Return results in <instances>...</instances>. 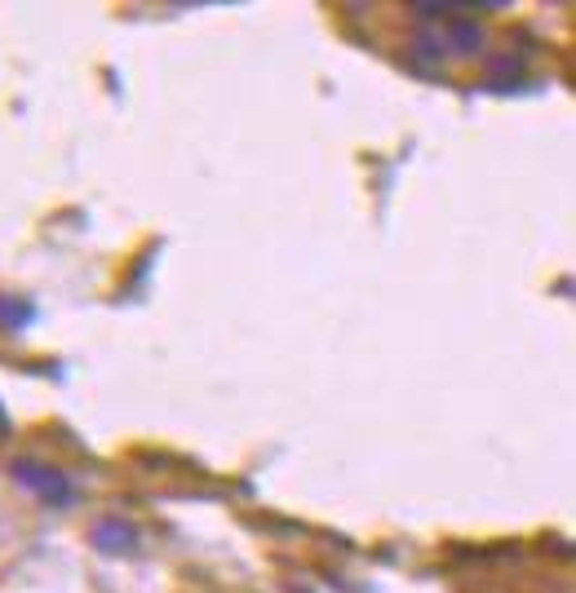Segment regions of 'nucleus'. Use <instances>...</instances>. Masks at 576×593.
Masks as SVG:
<instances>
[{"instance_id":"obj_4","label":"nucleus","mask_w":576,"mask_h":593,"mask_svg":"<svg viewBox=\"0 0 576 593\" xmlns=\"http://www.w3.org/2000/svg\"><path fill=\"white\" fill-rule=\"evenodd\" d=\"M32 301H19V297H0V328H10V333H19L23 323H32Z\"/></svg>"},{"instance_id":"obj_1","label":"nucleus","mask_w":576,"mask_h":593,"mask_svg":"<svg viewBox=\"0 0 576 593\" xmlns=\"http://www.w3.org/2000/svg\"><path fill=\"white\" fill-rule=\"evenodd\" d=\"M10 474H14V483L19 487H27V492H36L45 505H53V509H68V505H76V487H72V479L62 474V470H53V466H45V460H14L10 466Z\"/></svg>"},{"instance_id":"obj_5","label":"nucleus","mask_w":576,"mask_h":593,"mask_svg":"<svg viewBox=\"0 0 576 593\" xmlns=\"http://www.w3.org/2000/svg\"><path fill=\"white\" fill-rule=\"evenodd\" d=\"M417 58H443V40L421 36V40H417Z\"/></svg>"},{"instance_id":"obj_2","label":"nucleus","mask_w":576,"mask_h":593,"mask_svg":"<svg viewBox=\"0 0 576 593\" xmlns=\"http://www.w3.org/2000/svg\"><path fill=\"white\" fill-rule=\"evenodd\" d=\"M94 545L102 554H134L138 549V527L134 522H124V518H98L94 522Z\"/></svg>"},{"instance_id":"obj_3","label":"nucleus","mask_w":576,"mask_h":593,"mask_svg":"<svg viewBox=\"0 0 576 593\" xmlns=\"http://www.w3.org/2000/svg\"><path fill=\"white\" fill-rule=\"evenodd\" d=\"M448 40H453L457 53H479L483 49V27L470 23V18H453L448 23Z\"/></svg>"}]
</instances>
